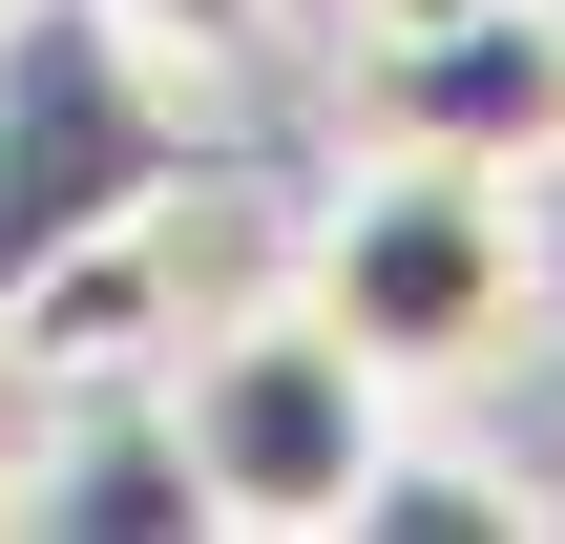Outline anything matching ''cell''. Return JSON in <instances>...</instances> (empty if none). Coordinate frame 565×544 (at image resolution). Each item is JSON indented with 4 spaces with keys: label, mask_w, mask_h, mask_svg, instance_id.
Here are the masks:
<instances>
[{
    "label": "cell",
    "mask_w": 565,
    "mask_h": 544,
    "mask_svg": "<svg viewBox=\"0 0 565 544\" xmlns=\"http://www.w3.org/2000/svg\"><path fill=\"white\" fill-rule=\"evenodd\" d=\"M189 189H210V84L126 0H21L0 21V294L126 210H189Z\"/></svg>",
    "instance_id": "7a4b0ae2"
},
{
    "label": "cell",
    "mask_w": 565,
    "mask_h": 544,
    "mask_svg": "<svg viewBox=\"0 0 565 544\" xmlns=\"http://www.w3.org/2000/svg\"><path fill=\"white\" fill-rule=\"evenodd\" d=\"M545 21H565V0H545Z\"/></svg>",
    "instance_id": "8fae6325"
},
{
    "label": "cell",
    "mask_w": 565,
    "mask_h": 544,
    "mask_svg": "<svg viewBox=\"0 0 565 544\" xmlns=\"http://www.w3.org/2000/svg\"><path fill=\"white\" fill-rule=\"evenodd\" d=\"M0 544H21V440H0Z\"/></svg>",
    "instance_id": "9c48e42d"
},
{
    "label": "cell",
    "mask_w": 565,
    "mask_h": 544,
    "mask_svg": "<svg viewBox=\"0 0 565 544\" xmlns=\"http://www.w3.org/2000/svg\"><path fill=\"white\" fill-rule=\"evenodd\" d=\"M356 147H440V168H565V21L482 0V21H356Z\"/></svg>",
    "instance_id": "277c9868"
},
{
    "label": "cell",
    "mask_w": 565,
    "mask_h": 544,
    "mask_svg": "<svg viewBox=\"0 0 565 544\" xmlns=\"http://www.w3.org/2000/svg\"><path fill=\"white\" fill-rule=\"evenodd\" d=\"M356 21H482V0H356Z\"/></svg>",
    "instance_id": "ba28073f"
},
{
    "label": "cell",
    "mask_w": 565,
    "mask_h": 544,
    "mask_svg": "<svg viewBox=\"0 0 565 544\" xmlns=\"http://www.w3.org/2000/svg\"><path fill=\"white\" fill-rule=\"evenodd\" d=\"M0 21H21V0H0Z\"/></svg>",
    "instance_id": "30bf717a"
},
{
    "label": "cell",
    "mask_w": 565,
    "mask_h": 544,
    "mask_svg": "<svg viewBox=\"0 0 565 544\" xmlns=\"http://www.w3.org/2000/svg\"><path fill=\"white\" fill-rule=\"evenodd\" d=\"M126 21H147V42H168V63H189V84H231V63H252V42H273V0H126Z\"/></svg>",
    "instance_id": "52a82bcc"
},
{
    "label": "cell",
    "mask_w": 565,
    "mask_h": 544,
    "mask_svg": "<svg viewBox=\"0 0 565 544\" xmlns=\"http://www.w3.org/2000/svg\"><path fill=\"white\" fill-rule=\"evenodd\" d=\"M168 419H189V482H210L231 544H335L356 482H377V440H398L419 398H398L315 294H231V314L168 335Z\"/></svg>",
    "instance_id": "3957f363"
},
{
    "label": "cell",
    "mask_w": 565,
    "mask_h": 544,
    "mask_svg": "<svg viewBox=\"0 0 565 544\" xmlns=\"http://www.w3.org/2000/svg\"><path fill=\"white\" fill-rule=\"evenodd\" d=\"M524 524H565V503H524V482H503L482 440H440V419H398L335 544H524Z\"/></svg>",
    "instance_id": "8992f818"
},
{
    "label": "cell",
    "mask_w": 565,
    "mask_h": 544,
    "mask_svg": "<svg viewBox=\"0 0 565 544\" xmlns=\"http://www.w3.org/2000/svg\"><path fill=\"white\" fill-rule=\"evenodd\" d=\"M0 440H21V544H189V524H210L168 377H63V398H0Z\"/></svg>",
    "instance_id": "5b68a950"
},
{
    "label": "cell",
    "mask_w": 565,
    "mask_h": 544,
    "mask_svg": "<svg viewBox=\"0 0 565 544\" xmlns=\"http://www.w3.org/2000/svg\"><path fill=\"white\" fill-rule=\"evenodd\" d=\"M294 294L398 377V398H461L503 356H545V189L524 168H440V147H377L294 210Z\"/></svg>",
    "instance_id": "6da1fadb"
}]
</instances>
